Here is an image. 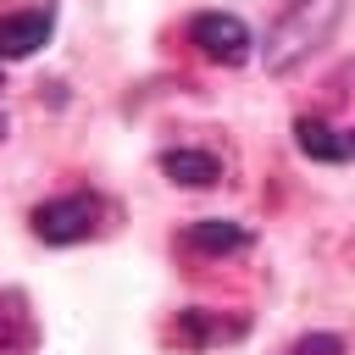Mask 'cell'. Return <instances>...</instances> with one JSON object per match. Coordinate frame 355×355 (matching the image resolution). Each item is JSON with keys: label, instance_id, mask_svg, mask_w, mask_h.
<instances>
[{"label": "cell", "instance_id": "6", "mask_svg": "<svg viewBox=\"0 0 355 355\" xmlns=\"http://www.w3.org/2000/svg\"><path fill=\"white\" fill-rule=\"evenodd\" d=\"M183 244H189L194 255H233V250H244V244H250V233H244L239 222H222V216H205V222H189V233H183Z\"/></svg>", "mask_w": 355, "mask_h": 355}, {"label": "cell", "instance_id": "4", "mask_svg": "<svg viewBox=\"0 0 355 355\" xmlns=\"http://www.w3.org/2000/svg\"><path fill=\"white\" fill-rule=\"evenodd\" d=\"M50 28H55V11H50V6H33V11H6V17H0V55H11V61L33 55V50L50 39Z\"/></svg>", "mask_w": 355, "mask_h": 355}, {"label": "cell", "instance_id": "8", "mask_svg": "<svg viewBox=\"0 0 355 355\" xmlns=\"http://www.w3.org/2000/svg\"><path fill=\"white\" fill-rule=\"evenodd\" d=\"M172 333H178V344H216V338H239L244 322H211L205 311H183Z\"/></svg>", "mask_w": 355, "mask_h": 355}, {"label": "cell", "instance_id": "2", "mask_svg": "<svg viewBox=\"0 0 355 355\" xmlns=\"http://www.w3.org/2000/svg\"><path fill=\"white\" fill-rule=\"evenodd\" d=\"M189 44H194L205 61H216V67H244L250 50H255L250 28H244L233 11H200V17L189 22Z\"/></svg>", "mask_w": 355, "mask_h": 355}, {"label": "cell", "instance_id": "9", "mask_svg": "<svg viewBox=\"0 0 355 355\" xmlns=\"http://www.w3.org/2000/svg\"><path fill=\"white\" fill-rule=\"evenodd\" d=\"M288 355H344V344H338L333 333H311V338H300Z\"/></svg>", "mask_w": 355, "mask_h": 355}, {"label": "cell", "instance_id": "5", "mask_svg": "<svg viewBox=\"0 0 355 355\" xmlns=\"http://www.w3.org/2000/svg\"><path fill=\"white\" fill-rule=\"evenodd\" d=\"M294 144L311 155V161H349L355 155V133L349 128H333L322 116H300L294 122Z\"/></svg>", "mask_w": 355, "mask_h": 355}, {"label": "cell", "instance_id": "3", "mask_svg": "<svg viewBox=\"0 0 355 355\" xmlns=\"http://www.w3.org/2000/svg\"><path fill=\"white\" fill-rule=\"evenodd\" d=\"M94 222H100V200L94 194H61V200H44L33 211V233L44 244H78V239L94 233Z\"/></svg>", "mask_w": 355, "mask_h": 355}, {"label": "cell", "instance_id": "7", "mask_svg": "<svg viewBox=\"0 0 355 355\" xmlns=\"http://www.w3.org/2000/svg\"><path fill=\"white\" fill-rule=\"evenodd\" d=\"M161 172H166L172 183H183V189H205V183L222 178V166H216L211 150H166V155H161Z\"/></svg>", "mask_w": 355, "mask_h": 355}, {"label": "cell", "instance_id": "1", "mask_svg": "<svg viewBox=\"0 0 355 355\" xmlns=\"http://www.w3.org/2000/svg\"><path fill=\"white\" fill-rule=\"evenodd\" d=\"M349 0H283L277 22L266 28V72H294L305 55H316Z\"/></svg>", "mask_w": 355, "mask_h": 355}]
</instances>
